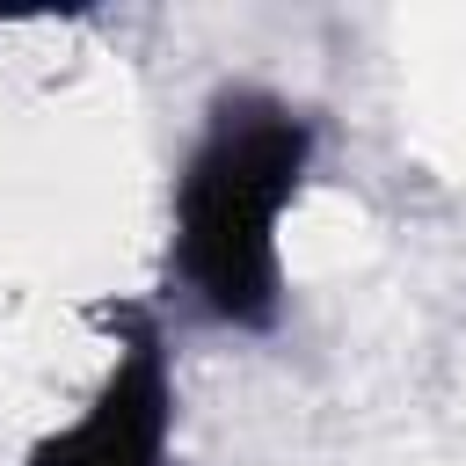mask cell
<instances>
[{
	"mask_svg": "<svg viewBox=\"0 0 466 466\" xmlns=\"http://www.w3.org/2000/svg\"><path fill=\"white\" fill-rule=\"evenodd\" d=\"M313 175V116L262 87H226L175 175L167 269L211 328L262 335L284 313L277 226Z\"/></svg>",
	"mask_w": 466,
	"mask_h": 466,
	"instance_id": "6da1fadb",
	"label": "cell"
},
{
	"mask_svg": "<svg viewBox=\"0 0 466 466\" xmlns=\"http://www.w3.org/2000/svg\"><path fill=\"white\" fill-rule=\"evenodd\" d=\"M124 350L109 364V379L95 386V400L58 422L51 437H36L29 466H167L175 444V379H167V342L153 313L124 320Z\"/></svg>",
	"mask_w": 466,
	"mask_h": 466,
	"instance_id": "7a4b0ae2",
	"label": "cell"
}]
</instances>
